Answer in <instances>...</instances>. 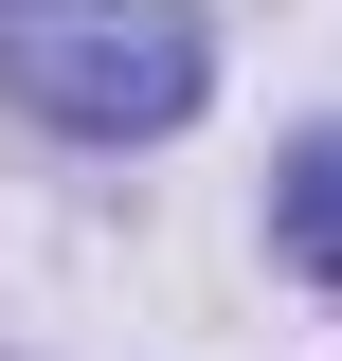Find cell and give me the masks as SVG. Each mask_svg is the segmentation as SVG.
<instances>
[{"label": "cell", "mask_w": 342, "mask_h": 361, "mask_svg": "<svg viewBox=\"0 0 342 361\" xmlns=\"http://www.w3.org/2000/svg\"><path fill=\"white\" fill-rule=\"evenodd\" d=\"M0 90L72 145H163L216 90V37H198V0H18L0 18Z\"/></svg>", "instance_id": "obj_1"}, {"label": "cell", "mask_w": 342, "mask_h": 361, "mask_svg": "<svg viewBox=\"0 0 342 361\" xmlns=\"http://www.w3.org/2000/svg\"><path fill=\"white\" fill-rule=\"evenodd\" d=\"M270 253L342 289V127H324V145H289V180H270Z\"/></svg>", "instance_id": "obj_2"}]
</instances>
